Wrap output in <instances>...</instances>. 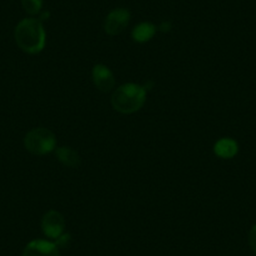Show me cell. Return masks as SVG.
Returning <instances> with one entry per match:
<instances>
[{
	"label": "cell",
	"mask_w": 256,
	"mask_h": 256,
	"mask_svg": "<svg viewBox=\"0 0 256 256\" xmlns=\"http://www.w3.org/2000/svg\"><path fill=\"white\" fill-rule=\"evenodd\" d=\"M14 38L19 48L28 54H38L46 46V33L43 22L38 18H26L19 22L14 30Z\"/></svg>",
	"instance_id": "cell-1"
},
{
	"label": "cell",
	"mask_w": 256,
	"mask_h": 256,
	"mask_svg": "<svg viewBox=\"0 0 256 256\" xmlns=\"http://www.w3.org/2000/svg\"><path fill=\"white\" fill-rule=\"evenodd\" d=\"M56 156L62 164L70 168H76L80 164V157L78 152L70 147H58L56 148Z\"/></svg>",
	"instance_id": "cell-10"
},
{
	"label": "cell",
	"mask_w": 256,
	"mask_h": 256,
	"mask_svg": "<svg viewBox=\"0 0 256 256\" xmlns=\"http://www.w3.org/2000/svg\"><path fill=\"white\" fill-rule=\"evenodd\" d=\"M214 152L220 158L230 160L238 154V144L232 138H221L214 146Z\"/></svg>",
	"instance_id": "cell-8"
},
{
	"label": "cell",
	"mask_w": 256,
	"mask_h": 256,
	"mask_svg": "<svg viewBox=\"0 0 256 256\" xmlns=\"http://www.w3.org/2000/svg\"><path fill=\"white\" fill-rule=\"evenodd\" d=\"M170 28H171V24H170L168 22H164V23H162L161 26H160V29H161L162 32L170 30Z\"/></svg>",
	"instance_id": "cell-13"
},
{
	"label": "cell",
	"mask_w": 256,
	"mask_h": 256,
	"mask_svg": "<svg viewBox=\"0 0 256 256\" xmlns=\"http://www.w3.org/2000/svg\"><path fill=\"white\" fill-rule=\"evenodd\" d=\"M131 20V13L126 8H114L107 14L103 23L104 32L110 36L122 33Z\"/></svg>",
	"instance_id": "cell-4"
},
{
	"label": "cell",
	"mask_w": 256,
	"mask_h": 256,
	"mask_svg": "<svg viewBox=\"0 0 256 256\" xmlns=\"http://www.w3.org/2000/svg\"><path fill=\"white\" fill-rule=\"evenodd\" d=\"M92 80L94 86L100 92H110L114 88L116 80L110 68L104 64H96L92 70Z\"/></svg>",
	"instance_id": "cell-7"
},
{
	"label": "cell",
	"mask_w": 256,
	"mask_h": 256,
	"mask_svg": "<svg viewBox=\"0 0 256 256\" xmlns=\"http://www.w3.org/2000/svg\"><path fill=\"white\" fill-rule=\"evenodd\" d=\"M248 245L256 255V224L251 228L250 232H248Z\"/></svg>",
	"instance_id": "cell-12"
},
{
	"label": "cell",
	"mask_w": 256,
	"mask_h": 256,
	"mask_svg": "<svg viewBox=\"0 0 256 256\" xmlns=\"http://www.w3.org/2000/svg\"><path fill=\"white\" fill-rule=\"evenodd\" d=\"M146 88L136 83H126L118 87L110 97L112 107L123 114H131L142 108L146 102Z\"/></svg>",
	"instance_id": "cell-2"
},
{
	"label": "cell",
	"mask_w": 256,
	"mask_h": 256,
	"mask_svg": "<svg viewBox=\"0 0 256 256\" xmlns=\"http://www.w3.org/2000/svg\"><path fill=\"white\" fill-rule=\"evenodd\" d=\"M22 256H60V251L56 242L38 238L26 244Z\"/></svg>",
	"instance_id": "cell-6"
},
{
	"label": "cell",
	"mask_w": 256,
	"mask_h": 256,
	"mask_svg": "<svg viewBox=\"0 0 256 256\" xmlns=\"http://www.w3.org/2000/svg\"><path fill=\"white\" fill-rule=\"evenodd\" d=\"M157 28L154 23L150 22H142V23L137 24L132 30V38L137 43H147L151 40L156 34Z\"/></svg>",
	"instance_id": "cell-9"
},
{
	"label": "cell",
	"mask_w": 256,
	"mask_h": 256,
	"mask_svg": "<svg viewBox=\"0 0 256 256\" xmlns=\"http://www.w3.org/2000/svg\"><path fill=\"white\" fill-rule=\"evenodd\" d=\"M20 2L24 12H26L29 16H36L42 13L43 0H20Z\"/></svg>",
	"instance_id": "cell-11"
},
{
	"label": "cell",
	"mask_w": 256,
	"mask_h": 256,
	"mask_svg": "<svg viewBox=\"0 0 256 256\" xmlns=\"http://www.w3.org/2000/svg\"><path fill=\"white\" fill-rule=\"evenodd\" d=\"M24 146L32 154L44 156L56 148V134L48 128H33L24 137Z\"/></svg>",
	"instance_id": "cell-3"
},
{
	"label": "cell",
	"mask_w": 256,
	"mask_h": 256,
	"mask_svg": "<svg viewBox=\"0 0 256 256\" xmlns=\"http://www.w3.org/2000/svg\"><path fill=\"white\" fill-rule=\"evenodd\" d=\"M64 228H66V220L58 211H48L42 218V230L48 238L54 241L58 240L64 234Z\"/></svg>",
	"instance_id": "cell-5"
}]
</instances>
